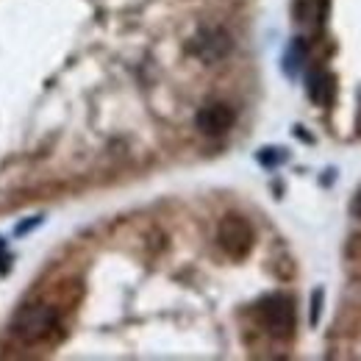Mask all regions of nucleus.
Segmentation results:
<instances>
[{
  "mask_svg": "<svg viewBox=\"0 0 361 361\" xmlns=\"http://www.w3.org/2000/svg\"><path fill=\"white\" fill-rule=\"evenodd\" d=\"M303 59H306V45H303V39H295L292 47L286 50V56H283V70H286V75H298V70H300V64H303Z\"/></svg>",
  "mask_w": 361,
  "mask_h": 361,
  "instance_id": "7",
  "label": "nucleus"
},
{
  "mask_svg": "<svg viewBox=\"0 0 361 361\" xmlns=\"http://www.w3.org/2000/svg\"><path fill=\"white\" fill-rule=\"evenodd\" d=\"M319 309H322V289H314V295H312V325L319 322Z\"/></svg>",
  "mask_w": 361,
  "mask_h": 361,
  "instance_id": "9",
  "label": "nucleus"
},
{
  "mask_svg": "<svg viewBox=\"0 0 361 361\" xmlns=\"http://www.w3.org/2000/svg\"><path fill=\"white\" fill-rule=\"evenodd\" d=\"M233 120H236V114H233V109L228 103H209V106H203L197 111L195 126H197L200 134L206 136H223L231 131Z\"/></svg>",
  "mask_w": 361,
  "mask_h": 361,
  "instance_id": "5",
  "label": "nucleus"
},
{
  "mask_svg": "<svg viewBox=\"0 0 361 361\" xmlns=\"http://www.w3.org/2000/svg\"><path fill=\"white\" fill-rule=\"evenodd\" d=\"M306 92H309V97L314 100L317 106L331 103V97H334V75L325 73L322 67L312 70L309 78H306Z\"/></svg>",
  "mask_w": 361,
  "mask_h": 361,
  "instance_id": "6",
  "label": "nucleus"
},
{
  "mask_svg": "<svg viewBox=\"0 0 361 361\" xmlns=\"http://www.w3.org/2000/svg\"><path fill=\"white\" fill-rule=\"evenodd\" d=\"M53 328H56V312L50 306H28V309H23L20 314L14 317V322H11L14 336L20 342H25V345L42 342Z\"/></svg>",
  "mask_w": 361,
  "mask_h": 361,
  "instance_id": "3",
  "label": "nucleus"
},
{
  "mask_svg": "<svg viewBox=\"0 0 361 361\" xmlns=\"http://www.w3.org/2000/svg\"><path fill=\"white\" fill-rule=\"evenodd\" d=\"M217 242H220V247L226 250L231 259H245L253 250L256 233H253V228H250V223L245 217L228 214L217 226Z\"/></svg>",
  "mask_w": 361,
  "mask_h": 361,
  "instance_id": "2",
  "label": "nucleus"
},
{
  "mask_svg": "<svg viewBox=\"0 0 361 361\" xmlns=\"http://www.w3.org/2000/svg\"><path fill=\"white\" fill-rule=\"evenodd\" d=\"M256 314L272 336H278V339L292 336V331H295V300L289 295H267L264 300H259Z\"/></svg>",
  "mask_w": 361,
  "mask_h": 361,
  "instance_id": "1",
  "label": "nucleus"
},
{
  "mask_svg": "<svg viewBox=\"0 0 361 361\" xmlns=\"http://www.w3.org/2000/svg\"><path fill=\"white\" fill-rule=\"evenodd\" d=\"M283 159H286V153H283V150L278 153V147H264V150L259 153V161H262V164H267V167L278 164V161H283Z\"/></svg>",
  "mask_w": 361,
  "mask_h": 361,
  "instance_id": "8",
  "label": "nucleus"
},
{
  "mask_svg": "<svg viewBox=\"0 0 361 361\" xmlns=\"http://www.w3.org/2000/svg\"><path fill=\"white\" fill-rule=\"evenodd\" d=\"M350 209H353V214H356V217H361V189H359V195H356V200H353V206H350Z\"/></svg>",
  "mask_w": 361,
  "mask_h": 361,
  "instance_id": "10",
  "label": "nucleus"
},
{
  "mask_svg": "<svg viewBox=\"0 0 361 361\" xmlns=\"http://www.w3.org/2000/svg\"><path fill=\"white\" fill-rule=\"evenodd\" d=\"M189 50L206 61V64H214V61H223L228 53L233 50V39L226 28H200L195 34V39L189 42Z\"/></svg>",
  "mask_w": 361,
  "mask_h": 361,
  "instance_id": "4",
  "label": "nucleus"
}]
</instances>
